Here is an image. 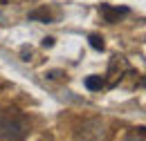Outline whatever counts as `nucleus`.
I'll use <instances>...</instances> for the list:
<instances>
[{
  "label": "nucleus",
  "mask_w": 146,
  "mask_h": 141,
  "mask_svg": "<svg viewBox=\"0 0 146 141\" xmlns=\"http://www.w3.org/2000/svg\"><path fill=\"white\" fill-rule=\"evenodd\" d=\"M29 132V119L16 107L0 110V139L2 141H23Z\"/></svg>",
  "instance_id": "1"
},
{
  "label": "nucleus",
  "mask_w": 146,
  "mask_h": 141,
  "mask_svg": "<svg viewBox=\"0 0 146 141\" xmlns=\"http://www.w3.org/2000/svg\"><path fill=\"white\" fill-rule=\"evenodd\" d=\"M99 14H101V18H104L108 25H112V22H119V18L128 16V7H112V5L101 2V5H99Z\"/></svg>",
  "instance_id": "2"
},
{
  "label": "nucleus",
  "mask_w": 146,
  "mask_h": 141,
  "mask_svg": "<svg viewBox=\"0 0 146 141\" xmlns=\"http://www.w3.org/2000/svg\"><path fill=\"white\" fill-rule=\"evenodd\" d=\"M86 88L90 90V92H99V90L106 88V81H104V76H97V74H92L86 78Z\"/></svg>",
  "instance_id": "3"
},
{
  "label": "nucleus",
  "mask_w": 146,
  "mask_h": 141,
  "mask_svg": "<svg viewBox=\"0 0 146 141\" xmlns=\"http://www.w3.org/2000/svg\"><path fill=\"white\" fill-rule=\"evenodd\" d=\"M29 20H43V22H52V14L45 9V7H40V9H34V11H29Z\"/></svg>",
  "instance_id": "4"
},
{
  "label": "nucleus",
  "mask_w": 146,
  "mask_h": 141,
  "mask_svg": "<svg viewBox=\"0 0 146 141\" xmlns=\"http://www.w3.org/2000/svg\"><path fill=\"white\" fill-rule=\"evenodd\" d=\"M88 43H90L92 49H97V52H104V47H106V45H104V38L99 34H90L88 36Z\"/></svg>",
  "instance_id": "5"
},
{
  "label": "nucleus",
  "mask_w": 146,
  "mask_h": 141,
  "mask_svg": "<svg viewBox=\"0 0 146 141\" xmlns=\"http://www.w3.org/2000/svg\"><path fill=\"white\" fill-rule=\"evenodd\" d=\"M52 45H54V38H52V36L43 38V47H52Z\"/></svg>",
  "instance_id": "6"
},
{
  "label": "nucleus",
  "mask_w": 146,
  "mask_h": 141,
  "mask_svg": "<svg viewBox=\"0 0 146 141\" xmlns=\"http://www.w3.org/2000/svg\"><path fill=\"white\" fill-rule=\"evenodd\" d=\"M45 76H50V78H58V76H61V72H50V74H45Z\"/></svg>",
  "instance_id": "7"
},
{
  "label": "nucleus",
  "mask_w": 146,
  "mask_h": 141,
  "mask_svg": "<svg viewBox=\"0 0 146 141\" xmlns=\"http://www.w3.org/2000/svg\"><path fill=\"white\" fill-rule=\"evenodd\" d=\"M139 141H142V139H139Z\"/></svg>",
  "instance_id": "8"
}]
</instances>
